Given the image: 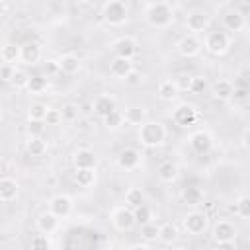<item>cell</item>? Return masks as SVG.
I'll return each mask as SVG.
<instances>
[{"mask_svg":"<svg viewBox=\"0 0 250 250\" xmlns=\"http://www.w3.org/2000/svg\"><path fill=\"white\" fill-rule=\"evenodd\" d=\"M47 236H49V234H43V232L35 234V236L29 240V246H31V248H37V250H47V248H51V242H49Z\"/></svg>","mask_w":250,"mask_h":250,"instance_id":"obj_40","label":"cell"},{"mask_svg":"<svg viewBox=\"0 0 250 250\" xmlns=\"http://www.w3.org/2000/svg\"><path fill=\"white\" fill-rule=\"evenodd\" d=\"M145 203V193H143V189H139V188H129L127 191H125V205H129L131 209H135V207H139V205H143Z\"/></svg>","mask_w":250,"mask_h":250,"instance_id":"obj_33","label":"cell"},{"mask_svg":"<svg viewBox=\"0 0 250 250\" xmlns=\"http://www.w3.org/2000/svg\"><path fill=\"white\" fill-rule=\"evenodd\" d=\"M203 49L213 57H223L230 51V37L227 31H209L203 39Z\"/></svg>","mask_w":250,"mask_h":250,"instance_id":"obj_4","label":"cell"},{"mask_svg":"<svg viewBox=\"0 0 250 250\" xmlns=\"http://www.w3.org/2000/svg\"><path fill=\"white\" fill-rule=\"evenodd\" d=\"M182 201L188 205V207H197V205H201L203 203V189L199 188V186H186L184 189H182Z\"/></svg>","mask_w":250,"mask_h":250,"instance_id":"obj_24","label":"cell"},{"mask_svg":"<svg viewBox=\"0 0 250 250\" xmlns=\"http://www.w3.org/2000/svg\"><path fill=\"white\" fill-rule=\"evenodd\" d=\"M188 143H189V148L195 152V154H209L211 148H213V135L205 129H199V131H193L189 137H188Z\"/></svg>","mask_w":250,"mask_h":250,"instance_id":"obj_7","label":"cell"},{"mask_svg":"<svg viewBox=\"0 0 250 250\" xmlns=\"http://www.w3.org/2000/svg\"><path fill=\"white\" fill-rule=\"evenodd\" d=\"M47 105L45 104H31L29 109H27V119H33V121H45V115H47Z\"/></svg>","mask_w":250,"mask_h":250,"instance_id":"obj_38","label":"cell"},{"mask_svg":"<svg viewBox=\"0 0 250 250\" xmlns=\"http://www.w3.org/2000/svg\"><path fill=\"white\" fill-rule=\"evenodd\" d=\"M102 18L105 23L113 25V27H119L127 21L129 18V8L123 0H107L102 8Z\"/></svg>","mask_w":250,"mask_h":250,"instance_id":"obj_3","label":"cell"},{"mask_svg":"<svg viewBox=\"0 0 250 250\" xmlns=\"http://www.w3.org/2000/svg\"><path fill=\"white\" fill-rule=\"evenodd\" d=\"M133 70V59H125V57H113L109 62V74L113 78L125 80V76Z\"/></svg>","mask_w":250,"mask_h":250,"instance_id":"obj_20","label":"cell"},{"mask_svg":"<svg viewBox=\"0 0 250 250\" xmlns=\"http://www.w3.org/2000/svg\"><path fill=\"white\" fill-rule=\"evenodd\" d=\"M45 125H47L45 121H33V119H27V127H25V131H27L29 137H41Z\"/></svg>","mask_w":250,"mask_h":250,"instance_id":"obj_41","label":"cell"},{"mask_svg":"<svg viewBox=\"0 0 250 250\" xmlns=\"http://www.w3.org/2000/svg\"><path fill=\"white\" fill-rule=\"evenodd\" d=\"M223 25H225L227 31L238 33V31H242L246 27V18H244V14L240 10H229L223 16Z\"/></svg>","mask_w":250,"mask_h":250,"instance_id":"obj_15","label":"cell"},{"mask_svg":"<svg viewBox=\"0 0 250 250\" xmlns=\"http://www.w3.org/2000/svg\"><path fill=\"white\" fill-rule=\"evenodd\" d=\"M219 248H234L236 246V242L234 240H230V242H221V244H217Z\"/></svg>","mask_w":250,"mask_h":250,"instance_id":"obj_51","label":"cell"},{"mask_svg":"<svg viewBox=\"0 0 250 250\" xmlns=\"http://www.w3.org/2000/svg\"><path fill=\"white\" fill-rule=\"evenodd\" d=\"M207 88V78L197 74V76H191V86H189V92L191 94H201L203 90Z\"/></svg>","mask_w":250,"mask_h":250,"instance_id":"obj_42","label":"cell"},{"mask_svg":"<svg viewBox=\"0 0 250 250\" xmlns=\"http://www.w3.org/2000/svg\"><path fill=\"white\" fill-rule=\"evenodd\" d=\"M232 92H234V86H232L230 80L221 78V80H217V82L213 84V98L219 100V102H229V100H232Z\"/></svg>","mask_w":250,"mask_h":250,"instance_id":"obj_26","label":"cell"},{"mask_svg":"<svg viewBox=\"0 0 250 250\" xmlns=\"http://www.w3.org/2000/svg\"><path fill=\"white\" fill-rule=\"evenodd\" d=\"M25 152L33 158H41L47 152V141H43L41 137H29L25 141Z\"/></svg>","mask_w":250,"mask_h":250,"instance_id":"obj_28","label":"cell"},{"mask_svg":"<svg viewBox=\"0 0 250 250\" xmlns=\"http://www.w3.org/2000/svg\"><path fill=\"white\" fill-rule=\"evenodd\" d=\"M96 182V168H80L74 172V184L78 188H90Z\"/></svg>","mask_w":250,"mask_h":250,"instance_id":"obj_29","label":"cell"},{"mask_svg":"<svg viewBox=\"0 0 250 250\" xmlns=\"http://www.w3.org/2000/svg\"><path fill=\"white\" fill-rule=\"evenodd\" d=\"M186 27L193 35L205 31L209 27V16H207V12H203V10H191L186 16Z\"/></svg>","mask_w":250,"mask_h":250,"instance_id":"obj_11","label":"cell"},{"mask_svg":"<svg viewBox=\"0 0 250 250\" xmlns=\"http://www.w3.org/2000/svg\"><path fill=\"white\" fill-rule=\"evenodd\" d=\"M43 70H45L47 78H49V76H55V74H59V72H61V68H59V62H57V61H45Z\"/></svg>","mask_w":250,"mask_h":250,"instance_id":"obj_48","label":"cell"},{"mask_svg":"<svg viewBox=\"0 0 250 250\" xmlns=\"http://www.w3.org/2000/svg\"><path fill=\"white\" fill-rule=\"evenodd\" d=\"M213 240L215 244H221V242H230L236 238V227L230 223V221H217L215 227H213Z\"/></svg>","mask_w":250,"mask_h":250,"instance_id":"obj_14","label":"cell"},{"mask_svg":"<svg viewBox=\"0 0 250 250\" xmlns=\"http://www.w3.org/2000/svg\"><path fill=\"white\" fill-rule=\"evenodd\" d=\"M178 92H180V88H178L176 80H162V82L158 84V88H156V96H158L162 102H172V100H176Z\"/></svg>","mask_w":250,"mask_h":250,"instance_id":"obj_27","label":"cell"},{"mask_svg":"<svg viewBox=\"0 0 250 250\" xmlns=\"http://www.w3.org/2000/svg\"><path fill=\"white\" fill-rule=\"evenodd\" d=\"M115 57H125V59H133L137 55V41L133 37H119L117 41H113L111 45Z\"/></svg>","mask_w":250,"mask_h":250,"instance_id":"obj_17","label":"cell"},{"mask_svg":"<svg viewBox=\"0 0 250 250\" xmlns=\"http://www.w3.org/2000/svg\"><path fill=\"white\" fill-rule=\"evenodd\" d=\"M145 21H146L150 27H156V29H164V27H168V25L174 21L172 6L166 4L164 0L148 4L146 10H145Z\"/></svg>","mask_w":250,"mask_h":250,"instance_id":"obj_2","label":"cell"},{"mask_svg":"<svg viewBox=\"0 0 250 250\" xmlns=\"http://www.w3.org/2000/svg\"><path fill=\"white\" fill-rule=\"evenodd\" d=\"M92 107H94V113H96L98 117H105V115H109L111 111L117 109V100H115L111 94H100V96L94 100Z\"/></svg>","mask_w":250,"mask_h":250,"instance_id":"obj_16","label":"cell"},{"mask_svg":"<svg viewBox=\"0 0 250 250\" xmlns=\"http://www.w3.org/2000/svg\"><path fill=\"white\" fill-rule=\"evenodd\" d=\"M62 117H64L66 121L76 119V117H78V109H76V105H74V104H64V105H62Z\"/></svg>","mask_w":250,"mask_h":250,"instance_id":"obj_46","label":"cell"},{"mask_svg":"<svg viewBox=\"0 0 250 250\" xmlns=\"http://www.w3.org/2000/svg\"><path fill=\"white\" fill-rule=\"evenodd\" d=\"M123 115H125V123L127 125H137V127L143 125L146 121V117H148L146 107H143V105H129V107H125Z\"/></svg>","mask_w":250,"mask_h":250,"instance_id":"obj_23","label":"cell"},{"mask_svg":"<svg viewBox=\"0 0 250 250\" xmlns=\"http://www.w3.org/2000/svg\"><path fill=\"white\" fill-rule=\"evenodd\" d=\"M141 158H143V154L137 148H125L117 156V166L125 172H133L141 166Z\"/></svg>","mask_w":250,"mask_h":250,"instance_id":"obj_12","label":"cell"},{"mask_svg":"<svg viewBox=\"0 0 250 250\" xmlns=\"http://www.w3.org/2000/svg\"><path fill=\"white\" fill-rule=\"evenodd\" d=\"M0 59L2 62H8V64H16L21 61V47L12 43V41H6L2 45V51H0Z\"/></svg>","mask_w":250,"mask_h":250,"instance_id":"obj_25","label":"cell"},{"mask_svg":"<svg viewBox=\"0 0 250 250\" xmlns=\"http://www.w3.org/2000/svg\"><path fill=\"white\" fill-rule=\"evenodd\" d=\"M14 72H16V64H8V62H2L0 66V80L10 84L12 78H14Z\"/></svg>","mask_w":250,"mask_h":250,"instance_id":"obj_44","label":"cell"},{"mask_svg":"<svg viewBox=\"0 0 250 250\" xmlns=\"http://www.w3.org/2000/svg\"><path fill=\"white\" fill-rule=\"evenodd\" d=\"M158 180L160 182H164V184H172V182H176L178 180V166L176 164H172V162H162L160 166H158Z\"/></svg>","mask_w":250,"mask_h":250,"instance_id":"obj_30","label":"cell"},{"mask_svg":"<svg viewBox=\"0 0 250 250\" xmlns=\"http://www.w3.org/2000/svg\"><path fill=\"white\" fill-rule=\"evenodd\" d=\"M59 221H61V219H59L51 209H47V211H43V213L37 215V219H35V229H37V232L53 234V232L59 229Z\"/></svg>","mask_w":250,"mask_h":250,"instance_id":"obj_13","label":"cell"},{"mask_svg":"<svg viewBox=\"0 0 250 250\" xmlns=\"http://www.w3.org/2000/svg\"><path fill=\"white\" fill-rule=\"evenodd\" d=\"M234 211L240 219H250V195H240L236 199V205H234Z\"/></svg>","mask_w":250,"mask_h":250,"instance_id":"obj_37","label":"cell"},{"mask_svg":"<svg viewBox=\"0 0 250 250\" xmlns=\"http://www.w3.org/2000/svg\"><path fill=\"white\" fill-rule=\"evenodd\" d=\"M176 84L180 88V92H189V86H191V76L189 74H180L176 78Z\"/></svg>","mask_w":250,"mask_h":250,"instance_id":"obj_47","label":"cell"},{"mask_svg":"<svg viewBox=\"0 0 250 250\" xmlns=\"http://www.w3.org/2000/svg\"><path fill=\"white\" fill-rule=\"evenodd\" d=\"M141 82H143V74H141L139 70H135V68L125 76V84H127V86H131V88L141 86Z\"/></svg>","mask_w":250,"mask_h":250,"instance_id":"obj_45","label":"cell"},{"mask_svg":"<svg viewBox=\"0 0 250 250\" xmlns=\"http://www.w3.org/2000/svg\"><path fill=\"white\" fill-rule=\"evenodd\" d=\"M133 213H135V219H137V225H139V227L145 225V223H150V221H152V211H150V207L145 205V203L139 205V207H135Z\"/></svg>","mask_w":250,"mask_h":250,"instance_id":"obj_39","label":"cell"},{"mask_svg":"<svg viewBox=\"0 0 250 250\" xmlns=\"http://www.w3.org/2000/svg\"><path fill=\"white\" fill-rule=\"evenodd\" d=\"M111 225L115 230L119 232H127L131 230L135 225H137V219H135V213L129 205H119L111 211Z\"/></svg>","mask_w":250,"mask_h":250,"instance_id":"obj_5","label":"cell"},{"mask_svg":"<svg viewBox=\"0 0 250 250\" xmlns=\"http://www.w3.org/2000/svg\"><path fill=\"white\" fill-rule=\"evenodd\" d=\"M158 234H160V225H156L154 221L141 225V238H143L145 242H152V240H158Z\"/></svg>","mask_w":250,"mask_h":250,"instance_id":"obj_34","label":"cell"},{"mask_svg":"<svg viewBox=\"0 0 250 250\" xmlns=\"http://www.w3.org/2000/svg\"><path fill=\"white\" fill-rule=\"evenodd\" d=\"M43 57V51H41V45L37 41H27L21 45V62L27 64V66H33L41 61Z\"/></svg>","mask_w":250,"mask_h":250,"instance_id":"obj_19","label":"cell"},{"mask_svg":"<svg viewBox=\"0 0 250 250\" xmlns=\"http://www.w3.org/2000/svg\"><path fill=\"white\" fill-rule=\"evenodd\" d=\"M201 49H203V43H201L193 33H188V35L180 37V41L176 43V51H178V55L184 57V59H193V57H197V55L201 53Z\"/></svg>","mask_w":250,"mask_h":250,"instance_id":"obj_8","label":"cell"},{"mask_svg":"<svg viewBox=\"0 0 250 250\" xmlns=\"http://www.w3.org/2000/svg\"><path fill=\"white\" fill-rule=\"evenodd\" d=\"M242 146L250 152V127H248V129H244V133H242Z\"/></svg>","mask_w":250,"mask_h":250,"instance_id":"obj_50","label":"cell"},{"mask_svg":"<svg viewBox=\"0 0 250 250\" xmlns=\"http://www.w3.org/2000/svg\"><path fill=\"white\" fill-rule=\"evenodd\" d=\"M182 227H184V230H186L188 234H191V236H199V234H203V232L207 230V227H209V219H207V215L201 213V211H189V213L184 217Z\"/></svg>","mask_w":250,"mask_h":250,"instance_id":"obj_6","label":"cell"},{"mask_svg":"<svg viewBox=\"0 0 250 250\" xmlns=\"http://www.w3.org/2000/svg\"><path fill=\"white\" fill-rule=\"evenodd\" d=\"M164 2H166V4H170V6H172V4H176V2H180V0H164Z\"/></svg>","mask_w":250,"mask_h":250,"instance_id":"obj_52","label":"cell"},{"mask_svg":"<svg viewBox=\"0 0 250 250\" xmlns=\"http://www.w3.org/2000/svg\"><path fill=\"white\" fill-rule=\"evenodd\" d=\"M180 236V230H178V225L174 223H162L160 225V234H158V240L164 242V244H172L176 242Z\"/></svg>","mask_w":250,"mask_h":250,"instance_id":"obj_31","label":"cell"},{"mask_svg":"<svg viewBox=\"0 0 250 250\" xmlns=\"http://www.w3.org/2000/svg\"><path fill=\"white\" fill-rule=\"evenodd\" d=\"M242 4H246V6H250V0H240Z\"/></svg>","mask_w":250,"mask_h":250,"instance_id":"obj_53","label":"cell"},{"mask_svg":"<svg viewBox=\"0 0 250 250\" xmlns=\"http://www.w3.org/2000/svg\"><path fill=\"white\" fill-rule=\"evenodd\" d=\"M137 139L145 148H156L162 146L166 141V127L160 121H150L146 119L143 125L137 129Z\"/></svg>","mask_w":250,"mask_h":250,"instance_id":"obj_1","label":"cell"},{"mask_svg":"<svg viewBox=\"0 0 250 250\" xmlns=\"http://www.w3.org/2000/svg\"><path fill=\"white\" fill-rule=\"evenodd\" d=\"M248 96H250V90H246L242 86H234V92H232V100L234 102H244Z\"/></svg>","mask_w":250,"mask_h":250,"instance_id":"obj_49","label":"cell"},{"mask_svg":"<svg viewBox=\"0 0 250 250\" xmlns=\"http://www.w3.org/2000/svg\"><path fill=\"white\" fill-rule=\"evenodd\" d=\"M29 80H31V74H29L27 70H23V68H16L14 78H12V82H10V84H12L16 90H27Z\"/></svg>","mask_w":250,"mask_h":250,"instance_id":"obj_35","label":"cell"},{"mask_svg":"<svg viewBox=\"0 0 250 250\" xmlns=\"http://www.w3.org/2000/svg\"><path fill=\"white\" fill-rule=\"evenodd\" d=\"M96 164H98V158H96L94 150H90V148H76L72 152V166L76 170H80V168H96Z\"/></svg>","mask_w":250,"mask_h":250,"instance_id":"obj_18","label":"cell"},{"mask_svg":"<svg viewBox=\"0 0 250 250\" xmlns=\"http://www.w3.org/2000/svg\"><path fill=\"white\" fill-rule=\"evenodd\" d=\"M62 109H55V107H49L47 109V115H45V123L47 125H61L62 121Z\"/></svg>","mask_w":250,"mask_h":250,"instance_id":"obj_43","label":"cell"},{"mask_svg":"<svg viewBox=\"0 0 250 250\" xmlns=\"http://www.w3.org/2000/svg\"><path fill=\"white\" fill-rule=\"evenodd\" d=\"M49 209H51L59 219H66V217H70L72 211H74V201H72L70 195L59 193V195H53V197H51Z\"/></svg>","mask_w":250,"mask_h":250,"instance_id":"obj_10","label":"cell"},{"mask_svg":"<svg viewBox=\"0 0 250 250\" xmlns=\"http://www.w3.org/2000/svg\"><path fill=\"white\" fill-rule=\"evenodd\" d=\"M18 193H20V186L14 178H10V176L0 178V201L2 203L14 201L18 197Z\"/></svg>","mask_w":250,"mask_h":250,"instance_id":"obj_21","label":"cell"},{"mask_svg":"<svg viewBox=\"0 0 250 250\" xmlns=\"http://www.w3.org/2000/svg\"><path fill=\"white\" fill-rule=\"evenodd\" d=\"M197 117H199V115H197V109H195L191 104H180V105L172 111L174 123H176L178 127H182V129H188V127L195 125Z\"/></svg>","mask_w":250,"mask_h":250,"instance_id":"obj_9","label":"cell"},{"mask_svg":"<svg viewBox=\"0 0 250 250\" xmlns=\"http://www.w3.org/2000/svg\"><path fill=\"white\" fill-rule=\"evenodd\" d=\"M57 62H59V68H61L62 74L72 76V74H76L80 70V59L76 55H72V53H62L57 59Z\"/></svg>","mask_w":250,"mask_h":250,"instance_id":"obj_22","label":"cell"},{"mask_svg":"<svg viewBox=\"0 0 250 250\" xmlns=\"http://www.w3.org/2000/svg\"><path fill=\"white\" fill-rule=\"evenodd\" d=\"M27 90H29L31 94H43V92L47 90V76H43V74H33L31 80H29Z\"/></svg>","mask_w":250,"mask_h":250,"instance_id":"obj_36","label":"cell"},{"mask_svg":"<svg viewBox=\"0 0 250 250\" xmlns=\"http://www.w3.org/2000/svg\"><path fill=\"white\" fill-rule=\"evenodd\" d=\"M102 121H104V127H105V129L115 131V129H119V127L125 125V115H123V111L115 109V111H111L109 115L102 117Z\"/></svg>","mask_w":250,"mask_h":250,"instance_id":"obj_32","label":"cell"}]
</instances>
